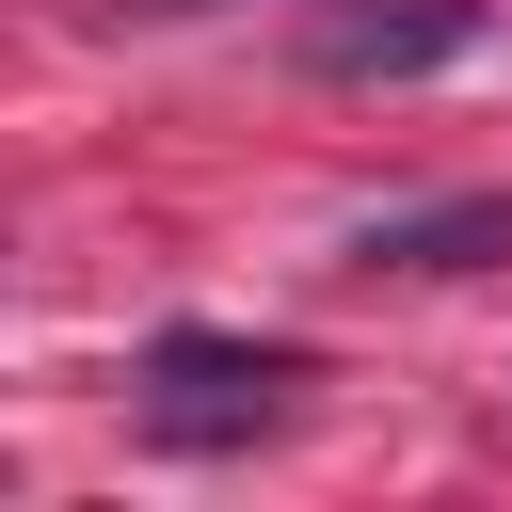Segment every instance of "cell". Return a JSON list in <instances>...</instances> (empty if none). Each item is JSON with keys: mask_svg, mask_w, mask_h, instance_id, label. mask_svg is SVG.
Listing matches in <instances>:
<instances>
[{"mask_svg": "<svg viewBox=\"0 0 512 512\" xmlns=\"http://www.w3.org/2000/svg\"><path fill=\"white\" fill-rule=\"evenodd\" d=\"M352 256H368V272H480V256H512V192H464V208H384Z\"/></svg>", "mask_w": 512, "mask_h": 512, "instance_id": "cell-3", "label": "cell"}, {"mask_svg": "<svg viewBox=\"0 0 512 512\" xmlns=\"http://www.w3.org/2000/svg\"><path fill=\"white\" fill-rule=\"evenodd\" d=\"M112 16H208V0H112Z\"/></svg>", "mask_w": 512, "mask_h": 512, "instance_id": "cell-4", "label": "cell"}, {"mask_svg": "<svg viewBox=\"0 0 512 512\" xmlns=\"http://www.w3.org/2000/svg\"><path fill=\"white\" fill-rule=\"evenodd\" d=\"M288 384H304V368H288L272 336H208V320L144 336V416H160L176 448H224V432H256V416H272Z\"/></svg>", "mask_w": 512, "mask_h": 512, "instance_id": "cell-1", "label": "cell"}, {"mask_svg": "<svg viewBox=\"0 0 512 512\" xmlns=\"http://www.w3.org/2000/svg\"><path fill=\"white\" fill-rule=\"evenodd\" d=\"M480 48V0H336L304 32L320 80H416V64H464Z\"/></svg>", "mask_w": 512, "mask_h": 512, "instance_id": "cell-2", "label": "cell"}]
</instances>
